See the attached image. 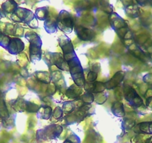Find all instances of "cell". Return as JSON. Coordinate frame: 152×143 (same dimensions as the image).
Instances as JSON below:
<instances>
[{
    "instance_id": "6da1fadb",
    "label": "cell",
    "mask_w": 152,
    "mask_h": 143,
    "mask_svg": "<svg viewBox=\"0 0 152 143\" xmlns=\"http://www.w3.org/2000/svg\"><path fill=\"white\" fill-rule=\"evenodd\" d=\"M13 15L15 16L17 18L16 21L23 22L31 28H37L38 26L36 17L30 10L23 8H17Z\"/></svg>"
},
{
    "instance_id": "7a4b0ae2",
    "label": "cell",
    "mask_w": 152,
    "mask_h": 143,
    "mask_svg": "<svg viewBox=\"0 0 152 143\" xmlns=\"http://www.w3.org/2000/svg\"><path fill=\"white\" fill-rule=\"evenodd\" d=\"M27 38L30 41V56L32 61H39L41 56V40L37 34L30 32L27 34Z\"/></svg>"
},
{
    "instance_id": "3957f363",
    "label": "cell",
    "mask_w": 152,
    "mask_h": 143,
    "mask_svg": "<svg viewBox=\"0 0 152 143\" xmlns=\"http://www.w3.org/2000/svg\"><path fill=\"white\" fill-rule=\"evenodd\" d=\"M58 28L66 33H70L73 28V21L71 15L66 11H61L57 18Z\"/></svg>"
},
{
    "instance_id": "277c9868",
    "label": "cell",
    "mask_w": 152,
    "mask_h": 143,
    "mask_svg": "<svg viewBox=\"0 0 152 143\" xmlns=\"http://www.w3.org/2000/svg\"><path fill=\"white\" fill-rule=\"evenodd\" d=\"M110 23L115 30H120L127 27V24L125 20L116 13H112L109 17Z\"/></svg>"
},
{
    "instance_id": "5b68a950",
    "label": "cell",
    "mask_w": 152,
    "mask_h": 143,
    "mask_svg": "<svg viewBox=\"0 0 152 143\" xmlns=\"http://www.w3.org/2000/svg\"><path fill=\"white\" fill-rule=\"evenodd\" d=\"M125 98H126L127 100L129 102H131L132 104L134 105H140L142 104V100L140 97L138 96V95L136 93V92L134 91L133 89H131V87H128L127 90L125 91Z\"/></svg>"
},
{
    "instance_id": "8992f818",
    "label": "cell",
    "mask_w": 152,
    "mask_h": 143,
    "mask_svg": "<svg viewBox=\"0 0 152 143\" xmlns=\"http://www.w3.org/2000/svg\"><path fill=\"white\" fill-rule=\"evenodd\" d=\"M36 18L39 20H46L49 17V8L48 7H42L37 8L34 13Z\"/></svg>"
},
{
    "instance_id": "52a82bcc",
    "label": "cell",
    "mask_w": 152,
    "mask_h": 143,
    "mask_svg": "<svg viewBox=\"0 0 152 143\" xmlns=\"http://www.w3.org/2000/svg\"><path fill=\"white\" fill-rule=\"evenodd\" d=\"M45 28L46 31H47L49 33L52 32L56 31L57 28H58V25H57V20L53 19L52 17H49L46 19L45 21Z\"/></svg>"
},
{
    "instance_id": "ba28073f",
    "label": "cell",
    "mask_w": 152,
    "mask_h": 143,
    "mask_svg": "<svg viewBox=\"0 0 152 143\" xmlns=\"http://www.w3.org/2000/svg\"><path fill=\"white\" fill-rule=\"evenodd\" d=\"M75 31L78 34V37L81 39V40H86L85 37H87V40H90L93 36H92V33L93 32L90 30V29L84 28L82 27H78L75 28Z\"/></svg>"
},
{
    "instance_id": "9c48e42d",
    "label": "cell",
    "mask_w": 152,
    "mask_h": 143,
    "mask_svg": "<svg viewBox=\"0 0 152 143\" xmlns=\"http://www.w3.org/2000/svg\"><path fill=\"white\" fill-rule=\"evenodd\" d=\"M2 8H3L4 11H5L6 13L14 14L16 10H17V8H18V5L14 0H8L5 3L3 4Z\"/></svg>"
},
{
    "instance_id": "30bf717a",
    "label": "cell",
    "mask_w": 152,
    "mask_h": 143,
    "mask_svg": "<svg viewBox=\"0 0 152 143\" xmlns=\"http://www.w3.org/2000/svg\"><path fill=\"white\" fill-rule=\"evenodd\" d=\"M125 11L128 17H131L132 18H135V17L139 16V8L137 5H130L128 6L125 7Z\"/></svg>"
},
{
    "instance_id": "8fae6325",
    "label": "cell",
    "mask_w": 152,
    "mask_h": 143,
    "mask_svg": "<svg viewBox=\"0 0 152 143\" xmlns=\"http://www.w3.org/2000/svg\"><path fill=\"white\" fill-rule=\"evenodd\" d=\"M151 1V0H137V2H138L139 5H142V6L147 5V4L149 3Z\"/></svg>"
},
{
    "instance_id": "7c38bea8",
    "label": "cell",
    "mask_w": 152,
    "mask_h": 143,
    "mask_svg": "<svg viewBox=\"0 0 152 143\" xmlns=\"http://www.w3.org/2000/svg\"><path fill=\"white\" fill-rule=\"evenodd\" d=\"M147 104L148 106L152 108V97H150L147 100Z\"/></svg>"
}]
</instances>
